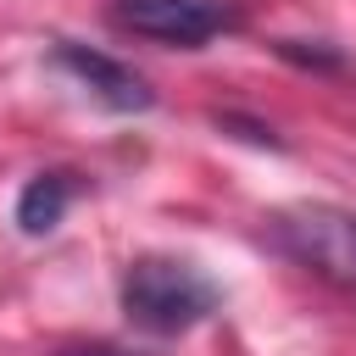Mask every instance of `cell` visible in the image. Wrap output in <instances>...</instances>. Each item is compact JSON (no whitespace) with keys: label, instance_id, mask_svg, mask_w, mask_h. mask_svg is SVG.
Listing matches in <instances>:
<instances>
[{"label":"cell","instance_id":"1","mask_svg":"<svg viewBox=\"0 0 356 356\" xmlns=\"http://www.w3.org/2000/svg\"><path fill=\"white\" fill-rule=\"evenodd\" d=\"M217 306H222V289L184 256H139L122 273V317L139 334H156V339L189 334Z\"/></svg>","mask_w":356,"mask_h":356},{"label":"cell","instance_id":"2","mask_svg":"<svg viewBox=\"0 0 356 356\" xmlns=\"http://www.w3.org/2000/svg\"><path fill=\"white\" fill-rule=\"evenodd\" d=\"M267 234L289 261H300L317 278L356 295V211H345V206H289L267 222Z\"/></svg>","mask_w":356,"mask_h":356},{"label":"cell","instance_id":"3","mask_svg":"<svg viewBox=\"0 0 356 356\" xmlns=\"http://www.w3.org/2000/svg\"><path fill=\"white\" fill-rule=\"evenodd\" d=\"M111 22L139 33V39H156V44L200 50L206 39H217L234 22V11L222 0H117Z\"/></svg>","mask_w":356,"mask_h":356},{"label":"cell","instance_id":"4","mask_svg":"<svg viewBox=\"0 0 356 356\" xmlns=\"http://www.w3.org/2000/svg\"><path fill=\"white\" fill-rule=\"evenodd\" d=\"M56 67L72 72V78H78L100 106H111V111H150V106H156V89H150L128 61H117V56H106V50H89V44L61 39V44H56Z\"/></svg>","mask_w":356,"mask_h":356},{"label":"cell","instance_id":"5","mask_svg":"<svg viewBox=\"0 0 356 356\" xmlns=\"http://www.w3.org/2000/svg\"><path fill=\"white\" fill-rule=\"evenodd\" d=\"M72 195H78V172H67V167H50V172H33L28 184H22V195H17V228L22 234H50L61 217H67V206H72Z\"/></svg>","mask_w":356,"mask_h":356},{"label":"cell","instance_id":"6","mask_svg":"<svg viewBox=\"0 0 356 356\" xmlns=\"http://www.w3.org/2000/svg\"><path fill=\"white\" fill-rule=\"evenodd\" d=\"M273 50H278L284 61H300V67H328V72L339 67V56H334V50H317V44L306 50V39H278Z\"/></svg>","mask_w":356,"mask_h":356},{"label":"cell","instance_id":"7","mask_svg":"<svg viewBox=\"0 0 356 356\" xmlns=\"http://www.w3.org/2000/svg\"><path fill=\"white\" fill-rule=\"evenodd\" d=\"M61 356H128V350H117V345H72Z\"/></svg>","mask_w":356,"mask_h":356}]
</instances>
